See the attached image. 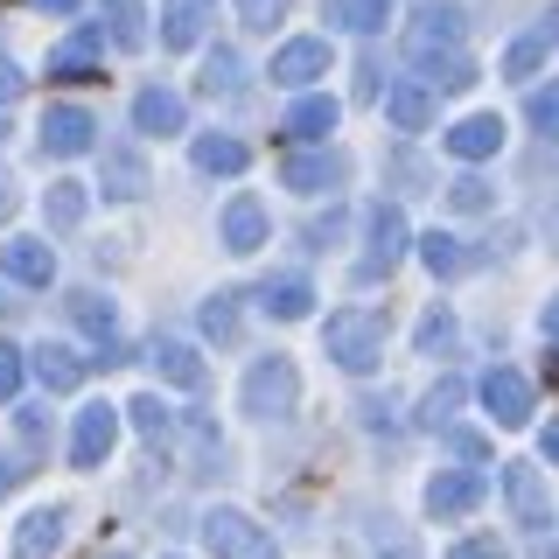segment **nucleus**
Listing matches in <instances>:
<instances>
[{
  "instance_id": "obj_1",
  "label": "nucleus",
  "mask_w": 559,
  "mask_h": 559,
  "mask_svg": "<svg viewBox=\"0 0 559 559\" xmlns=\"http://www.w3.org/2000/svg\"><path fill=\"white\" fill-rule=\"evenodd\" d=\"M238 406H245V419H259V427L294 419V406H301V371H294V357H259L238 384Z\"/></svg>"
},
{
  "instance_id": "obj_2",
  "label": "nucleus",
  "mask_w": 559,
  "mask_h": 559,
  "mask_svg": "<svg viewBox=\"0 0 559 559\" xmlns=\"http://www.w3.org/2000/svg\"><path fill=\"white\" fill-rule=\"evenodd\" d=\"M322 349L343 364V371L364 378V371H378V357H384V322L371 308H336L322 322Z\"/></svg>"
},
{
  "instance_id": "obj_3",
  "label": "nucleus",
  "mask_w": 559,
  "mask_h": 559,
  "mask_svg": "<svg viewBox=\"0 0 559 559\" xmlns=\"http://www.w3.org/2000/svg\"><path fill=\"white\" fill-rule=\"evenodd\" d=\"M203 546L217 559H280V546L266 538V524L245 518L238 503H210V511H203Z\"/></svg>"
},
{
  "instance_id": "obj_4",
  "label": "nucleus",
  "mask_w": 559,
  "mask_h": 559,
  "mask_svg": "<svg viewBox=\"0 0 559 559\" xmlns=\"http://www.w3.org/2000/svg\"><path fill=\"white\" fill-rule=\"evenodd\" d=\"M406 245H413V231H406V210L399 203H371L364 210V280H378V273H392L399 259H406Z\"/></svg>"
},
{
  "instance_id": "obj_5",
  "label": "nucleus",
  "mask_w": 559,
  "mask_h": 559,
  "mask_svg": "<svg viewBox=\"0 0 559 559\" xmlns=\"http://www.w3.org/2000/svg\"><path fill=\"white\" fill-rule=\"evenodd\" d=\"M462 43H468V14L454 8V0H427V8L413 14V28H406V57L413 63L448 57V49H462Z\"/></svg>"
},
{
  "instance_id": "obj_6",
  "label": "nucleus",
  "mask_w": 559,
  "mask_h": 559,
  "mask_svg": "<svg viewBox=\"0 0 559 559\" xmlns=\"http://www.w3.org/2000/svg\"><path fill=\"white\" fill-rule=\"evenodd\" d=\"M35 147L49 162H70V154H92L98 147V119L84 105H43V127H35Z\"/></svg>"
},
{
  "instance_id": "obj_7",
  "label": "nucleus",
  "mask_w": 559,
  "mask_h": 559,
  "mask_svg": "<svg viewBox=\"0 0 559 559\" xmlns=\"http://www.w3.org/2000/svg\"><path fill=\"white\" fill-rule=\"evenodd\" d=\"M322 70H336V49H329V35H294V43H280V49H273L266 78L301 92V84H314Z\"/></svg>"
},
{
  "instance_id": "obj_8",
  "label": "nucleus",
  "mask_w": 559,
  "mask_h": 559,
  "mask_svg": "<svg viewBox=\"0 0 559 559\" xmlns=\"http://www.w3.org/2000/svg\"><path fill=\"white\" fill-rule=\"evenodd\" d=\"M112 441H119V406H78V427H70V468H98L112 462Z\"/></svg>"
},
{
  "instance_id": "obj_9",
  "label": "nucleus",
  "mask_w": 559,
  "mask_h": 559,
  "mask_svg": "<svg viewBox=\"0 0 559 559\" xmlns=\"http://www.w3.org/2000/svg\"><path fill=\"white\" fill-rule=\"evenodd\" d=\"M503 497H511V518L524 532H552V497L532 462H503Z\"/></svg>"
},
{
  "instance_id": "obj_10",
  "label": "nucleus",
  "mask_w": 559,
  "mask_h": 559,
  "mask_svg": "<svg viewBox=\"0 0 559 559\" xmlns=\"http://www.w3.org/2000/svg\"><path fill=\"white\" fill-rule=\"evenodd\" d=\"M217 231H224V252L252 259L259 245L273 238V217H266V203H259V197H231V203H224V217H217Z\"/></svg>"
},
{
  "instance_id": "obj_11",
  "label": "nucleus",
  "mask_w": 559,
  "mask_h": 559,
  "mask_svg": "<svg viewBox=\"0 0 559 559\" xmlns=\"http://www.w3.org/2000/svg\"><path fill=\"white\" fill-rule=\"evenodd\" d=\"M476 392H483V413L497 419V427H524V419H532V384L518 371H503V364L476 384Z\"/></svg>"
},
{
  "instance_id": "obj_12",
  "label": "nucleus",
  "mask_w": 559,
  "mask_h": 559,
  "mask_svg": "<svg viewBox=\"0 0 559 559\" xmlns=\"http://www.w3.org/2000/svg\"><path fill=\"white\" fill-rule=\"evenodd\" d=\"M98 189L112 203H133L140 189H147V168H140V154L127 147V140H105L98 147Z\"/></svg>"
},
{
  "instance_id": "obj_13",
  "label": "nucleus",
  "mask_w": 559,
  "mask_h": 559,
  "mask_svg": "<svg viewBox=\"0 0 559 559\" xmlns=\"http://www.w3.org/2000/svg\"><path fill=\"white\" fill-rule=\"evenodd\" d=\"M483 497H489V483L476 468H448V476L427 483V518H462V511H476Z\"/></svg>"
},
{
  "instance_id": "obj_14",
  "label": "nucleus",
  "mask_w": 559,
  "mask_h": 559,
  "mask_svg": "<svg viewBox=\"0 0 559 559\" xmlns=\"http://www.w3.org/2000/svg\"><path fill=\"white\" fill-rule=\"evenodd\" d=\"M252 301L266 308L273 322H301V314H314V287H308L301 273H266V280L252 287Z\"/></svg>"
},
{
  "instance_id": "obj_15",
  "label": "nucleus",
  "mask_w": 559,
  "mask_h": 559,
  "mask_svg": "<svg viewBox=\"0 0 559 559\" xmlns=\"http://www.w3.org/2000/svg\"><path fill=\"white\" fill-rule=\"evenodd\" d=\"M497 147H503V119L497 112H468V119L448 127V154H454V162H497Z\"/></svg>"
},
{
  "instance_id": "obj_16",
  "label": "nucleus",
  "mask_w": 559,
  "mask_h": 559,
  "mask_svg": "<svg viewBox=\"0 0 559 559\" xmlns=\"http://www.w3.org/2000/svg\"><path fill=\"white\" fill-rule=\"evenodd\" d=\"M210 14H217V0H162V49H175V57L197 49Z\"/></svg>"
},
{
  "instance_id": "obj_17",
  "label": "nucleus",
  "mask_w": 559,
  "mask_h": 559,
  "mask_svg": "<svg viewBox=\"0 0 559 559\" xmlns=\"http://www.w3.org/2000/svg\"><path fill=\"white\" fill-rule=\"evenodd\" d=\"M112 43V35H98V28H78V35H63L57 49H49V78H63V84H78V78H98V49Z\"/></svg>"
},
{
  "instance_id": "obj_18",
  "label": "nucleus",
  "mask_w": 559,
  "mask_h": 559,
  "mask_svg": "<svg viewBox=\"0 0 559 559\" xmlns=\"http://www.w3.org/2000/svg\"><path fill=\"white\" fill-rule=\"evenodd\" d=\"M0 273L22 280V287H49V280H57V252H49L43 238H8L0 245Z\"/></svg>"
},
{
  "instance_id": "obj_19",
  "label": "nucleus",
  "mask_w": 559,
  "mask_h": 559,
  "mask_svg": "<svg viewBox=\"0 0 559 559\" xmlns=\"http://www.w3.org/2000/svg\"><path fill=\"white\" fill-rule=\"evenodd\" d=\"M280 182H287L294 197H329V189L343 182V162L336 154H287V162H280Z\"/></svg>"
},
{
  "instance_id": "obj_20",
  "label": "nucleus",
  "mask_w": 559,
  "mask_h": 559,
  "mask_svg": "<svg viewBox=\"0 0 559 559\" xmlns=\"http://www.w3.org/2000/svg\"><path fill=\"white\" fill-rule=\"evenodd\" d=\"M147 371L162 378V384H182V392H197L203 384V357L189 343H175V336H154L147 343Z\"/></svg>"
},
{
  "instance_id": "obj_21",
  "label": "nucleus",
  "mask_w": 559,
  "mask_h": 559,
  "mask_svg": "<svg viewBox=\"0 0 559 559\" xmlns=\"http://www.w3.org/2000/svg\"><path fill=\"white\" fill-rule=\"evenodd\" d=\"M280 133H287V140H329V133H336V98H329V92H301L287 105V119H280Z\"/></svg>"
},
{
  "instance_id": "obj_22",
  "label": "nucleus",
  "mask_w": 559,
  "mask_h": 559,
  "mask_svg": "<svg viewBox=\"0 0 559 559\" xmlns=\"http://www.w3.org/2000/svg\"><path fill=\"white\" fill-rule=\"evenodd\" d=\"M63 518H70V511H57V503L28 511L22 524H14V559H49V552L63 546Z\"/></svg>"
},
{
  "instance_id": "obj_23",
  "label": "nucleus",
  "mask_w": 559,
  "mask_h": 559,
  "mask_svg": "<svg viewBox=\"0 0 559 559\" xmlns=\"http://www.w3.org/2000/svg\"><path fill=\"white\" fill-rule=\"evenodd\" d=\"M28 371H35L43 392H78V384H84V357L63 349V343H43V349H28Z\"/></svg>"
},
{
  "instance_id": "obj_24",
  "label": "nucleus",
  "mask_w": 559,
  "mask_h": 559,
  "mask_svg": "<svg viewBox=\"0 0 559 559\" xmlns=\"http://www.w3.org/2000/svg\"><path fill=\"white\" fill-rule=\"evenodd\" d=\"M133 127L147 133V140H168V133H182V98H175L168 84H147V92L133 98Z\"/></svg>"
},
{
  "instance_id": "obj_25",
  "label": "nucleus",
  "mask_w": 559,
  "mask_h": 559,
  "mask_svg": "<svg viewBox=\"0 0 559 559\" xmlns=\"http://www.w3.org/2000/svg\"><path fill=\"white\" fill-rule=\"evenodd\" d=\"M84 210H92V189H84V182H49V189H43V224H49L57 238L78 231Z\"/></svg>"
},
{
  "instance_id": "obj_26",
  "label": "nucleus",
  "mask_w": 559,
  "mask_h": 559,
  "mask_svg": "<svg viewBox=\"0 0 559 559\" xmlns=\"http://www.w3.org/2000/svg\"><path fill=\"white\" fill-rule=\"evenodd\" d=\"M245 162H252V147L231 133H203L197 147H189V168L197 175H245Z\"/></svg>"
},
{
  "instance_id": "obj_27",
  "label": "nucleus",
  "mask_w": 559,
  "mask_h": 559,
  "mask_svg": "<svg viewBox=\"0 0 559 559\" xmlns=\"http://www.w3.org/2000/svg\"><path fill=\"white\" fill-rule=\"evenodd\" d=\"M433 84H392L384 92V112H392V127H406V133H427L433 127Z\"/></svg>"
},
{
  "instance_id": "obj_28",
  "label": "nucleus",
  "mask_w": 559,
  "mask_h": 559,
  "mask_svg": "<svg viewBox=\"0 0 559 559\" xmlns=\"http://www.w3.org/2000/svg\"><path fill=\"white\" fill-rule=\"evenodd\" d=\"M70 322H78L84 336L112 343V336H119V308H112V294H98V287H78V294H70Z\"/></svg>"
},
{
  "instance_id": "obj_29",
  "label": "nucleus",
  "mask_w": 559,
  "mask_h": 559,
  "mask_svg": "<svg viewBox=\"0 0 559 559\" xmlns=\"http://www.w3.org/2000/svg\"><path fill=\"white\" fill-rule=\"evenodd\" d=\"M392 22V0H329V28L343 35H378Z\"/></svg>"
},
{
  "instance_id": "obj_30",
  "label": "nucleus",
  "mask_w": 559,
  "mask_h": 559,
  "mask_svg": "<svg viewBox=\"0 0 559 559\" xmlns=\"http://www.w3.org/2000/svg\"><path fill=\"white\" fill-rule=\"evenodd\" d=\"M98 14H105V35L119 49H147V8L140 0H98Z\"/></svg>"
},
{
  "instance_id": "obj_31",
  "label": "nucleus",
  "mask_w": 559,
  "mask_h": 559,
  "mask_svg": "<svg viewBox=\"0 0 559 559\" xmlns=\"http://www.w3.org/2000/svg\"><path fill=\"white\" fill-rule=\"evenodd\" d=\"M419 259H427V273H433V280H454V273L476 266V252H468L462 238H448V231H427V238H419Z\"/></svg>"
},
{
  "instance_id": "obj_32",
  "label": "nucleus",
  "mask_w": 559,
  "mask_h": 559,
  "mask_svg": "<svg viewBox=\"0 0 559 559\" xmlns=\"http://www.w3.org/2000/svg\"><path fill=\"white\" fill-rule=\"evenodd\" d=\"M546 43H552V28L518 35V43L503 49V78H511V84H532V78H538V63H546Z\"/></svg>"
},
{
  "instance_id": "obj_33",
  "label": "nucleus",
  "mask_w": 559,
  "mask_h": 559,
  "mask_svg": "<svg viewBox=\"0 0 559 559\" xmlns=\"http://www.w3.org/2000/svg\"><path fill=\"white\" fill-rule=\"evenodd\" d=\"M462 399H468V384H462V378H433V384H427V399H419V427H448Z\"/></svg>"
},
{
  "instance_id": "obj_34",
  "label": "nucleus",
  "mask_w": 559,
  "mask_h": 559,
  "mask_svg": "<svg viewBox=\"0 0 559 559\" xmlns=\"http://www.w3.org/2000/svg\"><path fill=\"white\" fill-rule=\"evenodd\" d=\"M197 322H203V336L217 343V349L238 343V301H231V294H210V301L197 308Z\"/></svg>"
},
{
  "instance_id": "obj_35",
  "label": "nucleus",
  "mask_w": 559,
  "mask_h": 559,
  "mask_svg": "<svg viewBox=\"0 0 559 559\" xmlns=\"http://www.w3.org/2000/svg\"><path fill=\"white\" fill-rule=\"evenodd\" d=\"M419 357H454V308L433 301L419 314Z\"/></svg>"
},
{
  "instance_id": "obj_36",
  "label": "nucleus",
  "mask_w": 559,
  "mask_h": 559,
  "mask_svg": "<svg viewBox=\"0 0 559 559\" xmlns=\"http://www.w3.org/2000/svg\"><path fill=\"white\" fill-rule=\"evenodd\" d=\"M419 70H427L433 92H468V84H476V63H468L462 49H448V57H427Z\"/></svg>"
},
{
  "instance_id": "obj_37",
  "label": "nucleus",
  "mask_w": 559,
  "mask_h": 559,
  "mask_svg": "<svg viewBox=\"0 0 559 559\" xmlns=\"http://www.w3.org/2000/svg\"><path fill=\"white\" fill-rule=\"evenodd\" d=\"M127 413H133V427L147 433V448H154V441H168L175 413H168V406H162V399H154V392H140V399H127Z\"/></svg>"
},
{
  "instance_id": "obj_38",
  "label": "nucleus",
  "mask_w": 559,
  "mask_h": 559,
  "mask_svg": "<svg viewBox=\"0 0 559 559\" xmlns=\"http://www.w3.org/2000/svg\"><path fill=\"white\" fill-rule=\"evenodd\" d=\"M238 70H245V63L231 57V49H210V70H203V92H217V98H231V92H238V84H245V78H238Z\"/></svg>"
},
{
  "instance_id": "obj_39",
  "label": "nucleus",
  "mask_w": 559,
  "mask_h": 559,
  "mask_svg": "<svg viewBox=\"0 0 559 559\" xmlns=\"http://www.w3.org/2000/svg\"><path fill=\"white\" fill-rule=\"evenodd\" d=\"M371 552H378V559H419V546H413V538L399 532L384 511H378V524H371Z\"/></svg>"
},
{
  "instance_id": "obj_40",
  "label": "nucleus",
  "mask_w": 559,
  "mask_h": 559,
  "mask_svg": "<svg viewBox=\"0 0 559 559\" xmlns=\"http://www.w3.org/2000/svg\"><path fill=\"white\" fill-rule=\"evenodd\" d=\"M22 378H28V357L14 343H0V406H14V399H22Z\"/></svg>"
},
{
  "instance_id": "obj_41",
  "label": "nucleus",
  "mask_w": 559,
  "mask_h": 559,
  "mask_svg": "<svg viewBox=\"0 0 559 559\" xmlns=\"http://www.w3.org/2000/svg\"><path fill=\"white\" fill-rule=\"evenodd\" d=\"M532 127L546 133V140H559V78H552V84H538V92H532Z\"/></svg>"
},
{
  "instance_id": "obj_42",
  "label": "nucleus",
  "mask_w": 559,
  "mask_h": 559,
  "mask_svg": "<svg viewBox=\"0 0 559 559\" xmlns=\"http://www.w3.org/2000/svg\"><path fill=\"white\" fill-rule=\"evenodd\" d=\"M287 8H294V0H238V22L245 28H280V22H287Z\"/></svg>"
},
{
  "instance_id": "obj_43",
  "label": "nucleus",
  "mask_w": 559,
  "mask_h": 559,
  "mask_svg": "<svg viewBox=\"0 0 559 559\" xmlns=\"http://www.w3.org/2000/svg\"><path fill=\"white\" fill-rule=\"evenodd\" d=\"M14 433H22L28 448H43V441H49V413H35V406H14Z\"/></svg>"
},
{
  "instance_id": "obj_44",
  "label": "nucleus",
  "mask_w": 559,
  "mask_h": 559,
  "mask_svg": "<svg viewBox=\"0 0 559 559\" xmlns=\"http://www.w3.org/2000/svg\"><path fill=\"white\" fill-rule=\"evenodd\" d=\"M448 203H454V210H489V182H476V175H468V182L448 189Z\"/></svg>"
},
{
  "instance_id": "obj_45",
  "label": "nucleus",
  "mask_w": 559,
  "mask_h": 559,
  "mask_svg": "<svg viewBox=\"0 0 559 559\" xmlns=\"http://www.w3.org/2000/svg\"><path fill=\"white\" fill-rule=\"evenodd\" d=\"M448 559H503V538H454Z\"/></svg>"
},
{
  "instance_id": "obj_46",
  "label": "nucleus",
  "mask_w": 559,
  "mask_h": 559,
  "mask_svg": "<svg viewBox=\"0 0 559 559\" xmlns=\"http://www.w3.org/2000/svg\"><path fill=\"white\" fill-rule=\"evenodd\" d=\"M22 92H28V70L14 63V57H0V105H14Z\"/></svg>"
},
{
  "instance_id": "obj_47",
  "label": "nucleus",
  "mask_w": 559,
  "mask_h": 559,
  "mask_svg": "<svg viewBox=\"0 0 559 559\" xmlns=\"http://www.w3.org/2000/svg\"><path fill=\"white\" fill-rule=\"evenodd\" d=\"M384 92V78H378V57H364L357 63V98H378Z\"/></svg>"
},
{
  "instance_id": "obj_48",
  "label": "nucleus",
  "mask_w": 559,
  "mask_h": 559,
  "mask_svg": "<svg viewBox=\"0 0 559 559\" xmlns=\"http://www.w3.org/2000/svg\"><path fill=\"white\" fill-rule=\"evenodd\" d=\"M336 231H343V217H336V210H329V217H322V224H314V231H308V245H314V252H322V245H336Z\"/></svg>"
},
{
  "instance_id": "obj_49",
  "label": "nucleus",
  "mask_w": 559,
  "mask_h": 559,
  "mask_svg": "<svg viewBox=\"0 0 559 559\" xmlns=\"http://www.w3.org/2000/svg\"><path fill=\"white\" fill-rule=\"evenodd\" d=\"M448 448H454V454H483V433H468V427H448Z\"/></svg>"
},
{
  "instance_id": "obj_50",
  "label": "nucleus",
  "mask_w": 559,
  "mask_h": 559,
  "mask_svg": "<svg viewBox=\"0 0 559 559\" xmlns=\"http://www.w3.org/2000/svg\"><path fill=\"white\" fill-rule=\"evenodd\" d=\"M28 8H35V14H78L84 0H28Z\"/></svg>"
},
{
  "instance_id": "obj_51",
  "label": "nucleus",
  "mask_w": 559,
  "mask_h": 559,
  "mask_svg": "<svg viewBox=\"0 0 559 559\" xmlns=\"http://www.w3.org/2000/svg\"><path fill=\"white\" fill-rule=\"evenodd\" d=\"M538 454H546V462H559V419H552L546 433H538Z\"/></svg>"
},
{
  "instance_id": "obj_52",
  "label": "nucleus",
  "mask_w": 559,
  "mask_h": 559,
  "mask_svg": "<svg viewBox=\"0 0 559 559\" xmlns=\"http://www.w3.org/2000/svg\"><path fill=\"white\" fill-rule=\"evenodd\" d=\"M14 203H22V197H14V182H8V175H0V224L14 217Z\"/></svg>"
},
{
  "instance_id": "obj_53",
  "label": "nucleus",
  "mask_w": 559,
  "mask_h": 559,
  "mask_svg": "<svg viewBox=\"0 0 559 559\" xmlns=\"http://www.w3.org/2000/svg\"><path fill=\"white\" fill-rule=\"evenodd\" d=\"M546 336L559 343V294H552V301H546Z\"/></svg>"
},
{
  "instance_id": "obj_54",
  "label": "nucleus",
  "mask_w": 559,
  "mask_h": 559,
  "mask_svg": "<svg viewBox=\"0 0 559 559\" xmlns=\"http://www.w3.org/2000/svg\"><path fill=\"white\" fill-rule=\"evenodd\" d=\"M8 489H14V462H8V454H0V497H8Z\"/></svg>"
},
{
  "instance_id": "obj_55",
  "label": "nucleus",
  "mask_w": 559,
  "mask_h": 559,
  "mask_svg": "<svg viewBox=\"0 0 559 559\" xmlns=\"http://www.w3.org/2000/svg\"><path fill=\"white\" fill-rule=\"evenodd\" d=\"M546 28H552V43H559V8H546Z\"/></svg>"
},
{
  "instance_id": "obj_56",
  "label": "nucleus",
  "mask_w": 559,
  "mask_h": 559,
  "mask_svg": "<svg viewBox=\"0 0 559 559\" xmlns=\"http://www.w3.org/2000/svg\"><path fill=\"white\" fill-rule=\"evenodd\" d=\"M112 559H119V552H112Z\"/></svg>"
}]
</instances>
